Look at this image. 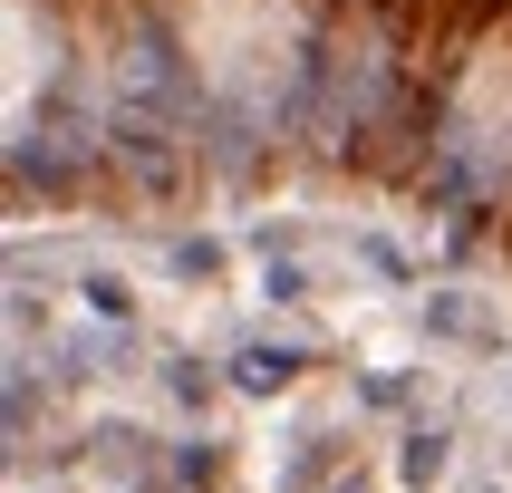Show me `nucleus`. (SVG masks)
<instances>
[{
    "instance_id": "nucleus-1",
    "label": "nucleus",
    "mask_w": 512,
    "mask_h": 493,
    "mask_svg": "<svg viewBox=\"0 0 512 493\" xmlns=\"http://www.w3.org/2000/svg\"><path fill=\"white\" fill-rule=\"evenodd\" d=\"M184 39H194L203 78L232 87V78H252V68H281L290 0H184Z\"/></svg>"
}]
</instances>
